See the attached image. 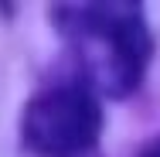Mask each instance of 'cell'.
I'll use <instances>...</instances> for the list:
<instances>
[{
    "mask_svg": "<svg viewBox=\"0 0 160 157\" xmlns=\"http://www.w3.org/2000/svg\"><path fill=\"white\" fill-rule=\"evenodd\" d=\"M62 34L78 48L89 79L109 96L140 86L153 41L140 3H58L51 7Z\"/></svg>",
    "mask_w": 160,
    "mask_h": 157,
    "instance_id": "1",
    "label": "cell"
},
{
    "mask_svg": "<svg viewBox=\"0 0 160 157\" xmlns=\"http://www.w3.org/2000/svg\"><path fill=\"white\" fill-rule=\"evenodd\" d=\"M140 157H160V140H153V144H150V147H147Z\"/></svg>",
    "mask_w": 160,
    "mask_h": 157,
    "instance_id": "3",
    "label": "cell"
},
{
    "mask_svg": "<svg viewBox=\"0 0 160 157\" xmlns=\"http://www.w3.org/2000/svg\"><path fill=\"white\" fill-rule=\"evenodd\" d=\"M102 109L82 86H55L24 106L21 137L38 157H85L99 144Z\"/></svg>",
    "mask_w": 160,
    "mask_h": 157,
    "instance_id": "2",
    "label": "cell"
}]
</instances>
